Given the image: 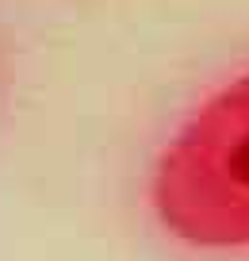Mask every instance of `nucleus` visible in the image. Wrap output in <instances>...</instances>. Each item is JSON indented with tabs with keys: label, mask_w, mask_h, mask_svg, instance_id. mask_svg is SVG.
I'll return each mask as SVG.
<instances>
[{
	"label": "nucleus",
	"mask_w": 249,
	"mask_h": 261,
	"mask_svg": "<svg viewBox=\"0 0 249 261\" xmlns=\"http://www.w3.org/2000/svg\"><path fill=\"white\" fill-rule=\"evenodd\" d=\"M153 207L192 246H249V73L173 139L157 165Z\"/></svg>",
	"instance_id": "1"
}]
</instances>
